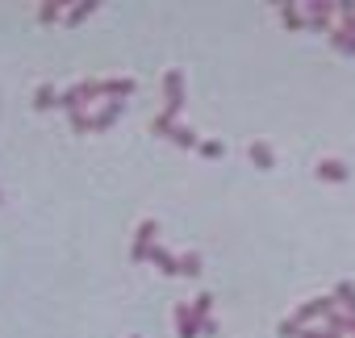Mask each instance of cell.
<instances>
[{"label":"cell","instance_id":"d4e9b609","mask_svg":"<svg viewBox=\"0 0 355 338\" xmlns=\"http://www.w3.org/2000/svg\"><path fill=\"white\" fill-rule=\"evenodd\" d=\"M0 205H5V197H0Z\"/></svg>","mask_w":355,"mask_h":338},{"label":"cell","instance_id":"30bf717a","mask_svg":"<svg viewBox=\"0 0 355 338\" xmlns=\"http://www.w3.org/2000/svg\"><path fill=\"white\" fill-rule=\"evenodd\" d=\"M322 326H330V330H338V334H355V313H347V309H334Z\"/></svg>","mask_w":355,"mask_h":338},{"label":"cell","instance_id":"2e32d148","mask_svg":"<svg viewBox=\"0 0 355 338\" xmlns=\"http://www.w3.org/2000/svg\"><path fill=\"white\" fill-rule=\"evenodd\" d=\"M150 130H155V134H159V138H167V134H171V130H175V117H171V113H159V117H155V121H150Z\"/></svg>","mask_w":355,"mask_h":338},{"label":"cell","instance_id":"7c38bea8","mask_svg":"<svg viewBox=\"0 0 355 338\" xmlns=\"http://www.w3.org/2000/svg\"><path fill=\"white\" fill-rule=\"evenodd\" d=\"M280 21H284V30H301L305 26V5H280Z\"/></svg>","mask_w":355,"mask_h":338},{"label":"cell","instance_id":"9c48e42d","mask_svg":"<svg viewBox=\"0 0 355 338\" xmlns=\"http://www.w3.org/2000/svg\"><path fill=\"white\" fill-rule=\"evenodd\" d=\"M117 117H121V100H105V109L92 117V130H109Z\"/></svg>","mask_w":355,"mask_h":338},{"label":"cell","instance_id":"ffe728a7","mask_svg":"<svg viewBox=\"0 0 355 338\" xmlns=\"http://www.w3.org/2000/svg\"><path fill=\"white\" fill-rule=\"evenodd\" d=\"M88 13H96V5H92V0H88V5H76V9H71V17H67V26H80V21H84Z\"/></svg>","mask_w":355,"mask_h":338},{"label":"cell","instance_id":"cb8c5ba5","mask_svg":"<svg viewBox=\"0 0 355 338\" xmlns=\"http://www.w3.org/2000/svg\"><path fill=\"white\" fill-rule=\"evenodd\" d=\"M201 334H205V338H214V334H218V321H214V317H205V321H201Z\"/></svg>","mask_w":355,"mask_h":338},{"label":"cell","instance_id":"277c9868","mask_svg":"<svg viewBox=\"0 0 355 338\" xmlns=\"http://www.w3.org/2000/svg\"><path fill=\"white\" fill-rule=\"evenodd\" d=\"M318 180H322V184H347V180H351V167H347L343 159H322V163H318Z\"/></svg>","mask_w":355,"mask_h":338},{"label":"cell","instance_id":"5bb4252c","mask_svg":"<svg viewBox=\"0 0 355 338\" xmlns=\"http://www.w3.org/2000/svg\"><path fill=\"white\" fill-rule=\"evenodd\" d=\"M330 42H334V51H343V55H355V38H351V34H343L338 26L330 30Z\"/></svg>","mask_w":355,"mask_h":338},{"label":"cell","instance_id":"6da1fadb","mask_svg":"<svg viewBox=\"0 0 355 338\" xmlns=\"http://www.w3.org/2000/svg\"><path fill=\"white\" fill-rule=\"evenodd\" d=\"M155 234H159V222L155 217H146L142 226H138V234H134V263H150V251H155Z\"/></svg>","mask_w":355,"mask_h":338},{"label":"cell","instance_id":"52a82bcc","mask_svg":"<svg viewBox=\"0 0 355 338\" xmlns=\"http://www.w3.org/2000/svg\"><path fill=\"white\" fill-rule=\"evenodd\" d=\"M150 263H155L163 276H175V272H180V259H175L167 247H159V242H155V251H150Z\"/></svg>","mask_w":355,"mask_h":338},{"label":"cell","instance_id":"8992f818","mask_svg":"<svg viewBox=\"0 0 355 338\" xmlns=\"http://www.w3.org/2000/svg\"><path fill=\"white\" fill-rule=\"evenodd\" d=\"M130 92H134L130 75H121V80H96V96H105V100H125Z\"/></svg>","mask_w":355,"mask_h":338},{"label":"cell","instance_id":"8fae6325","mask_svg":"<svg viewBox=\"0 0 355 338\" xmlns=\"http://www.w3.org/2000/svg\"><path fill=\"white\" fill-rule=\"evenodd\" d=\"M167 138H171L175 146H184V150H201V138H197V130H189V125H175Z\"/></svg>","mask_w":355,"mask_h":338},{"label":"cell","instance_id":"5b68a950","mask_svg":"<svg viewBox=\"0 0 355 338\" xmlns=\"http://www.w3.org/2000/svg\"><path fill=\"white\" fill-rule=\"evenodd\" d=\"M171 313H175V334L180 338H201V321H197L193 305H175Z\"/></svg>","mask_w":355,"mask_h":338},{"label":"cell","instance_id":"3957f363","mask_svg":"<svg viewBox=\"0 0 355 338\" xmlns=\"http://www.w3.org/2000/svg\"><path fill=\"white\" fill-rule=\"evenodd\" d=\"M334 13H338V5H330V0L305 5V26L309 30H334Z\"/></svg>","mask_w":355,"mask_h":338},{"label":"cell","instance_id":"7402d4cb","mask_svg":"<svg viewBox=\"0 0 355 338\" xmlns=\"http://www.w3.org/2000/svg\"><path fill=\"white\" fill-rule=\"evenodd\" d=\"M201 154H205V159H222L226 150H222V142H201Z\"/></svg>","mask_w":355,"mask_h":338},{"label":"cell","instance_id":"e0dca14e","mask_svg":"<svg viewBox=\"0 0 355 338\" xmlns=\"http://www.w3.org/2000/svg\"><path fill=\"white\" fill-rule=\"evenodd\" d=\"M297 338H343V334L330 330V326H322V330L318 326H305V330H297Z\"/></svg>","mask_w":355,"mask_h":338},{"label":"cell","instance_id":"4fadbf2b","mask_svg":"<svg viewBox=\"0 0 355 338\" xmlns=\"http://www.w3.org/2000/svg\"><path fill=\"white\" fill-rule=\"evenodd\" d=\"M334 301H338V309L355 313V284H351V280H338V284H334Z\"/></svg>","mask_w":355,"mask_h":338},{"label":"cell","instance_id":"ac0fdd59","mask_svg":"<svg viewBox=\"0 0 355 338\" xmlns=\"http://www.w3.org/2000/svg\"><path fill=\"white\" fill-rule=\"evenodd\" d=\"M201 267H205L201 255H180V272H184V276H201Z\"/></svg>","mask_w":355,"mask_h":338},{"label":"cell","instance_id":"44dd1931","mask_svg":"<svg viewBox=\"0 0 355 338\" xmlns=\"http://www.w3.org/2000/svg\"><path fill=\"white\" fill-rule=\"evenodd\" d=\"M34 105H38V109H51V105H59V96H55V88H38V96H34Z\"/></svg>","mask_w":355,"mask_h":338},{"label":"cell","instance_id":"d6986e66","mask_svg":"<svg viewBox=\"0 0 355 338\" xmlns=\"http://www.w3.org/2000/svg\"><path fill=\"white\" fill-rule=\"evenodd\" d=\"M209 309H214V296H209V292H201V296L193 301V313H197V321H205V317H209Z\"/></svg>","mask_w":355,"mask_h":338},{"label":"cell","instance_id":"7a4b0ae2","mask_svg":"<svg viewBox=\"0 0 355 338\" xmlns=\"http://www.w3.org/2000/svg\"><path fill=\"white\" fill-rule=\"evenodd\" d=\"M163 96H167V109H163V113L180 117V109H184V75L175 71V67L163 75Z\"/></svg>","mask_w":355,"mask_h":338},{"label":"cell","instance_id":"9a60e30c","mask_svg":"<svg viewBox=\"0 0 355 338\" xmlns=\"http://www.w3.org/2000/svg\"><path fill=\"white\" fill-rule=\"evenodd\" d=\"M338 30L355 38V5H338Z\"/></svg>","mask_w":355,"mask_h":338},{"label":"cell","instance_id":"484cf974","mask_svg":"<svg viewBox=\"0 0 355 338\" xmlns=\"http://www.w3.org/2000/svg\"><path fill=\"white\" fill-rule=\"evenodd\" d=\"M134 338H138V334H134Z\"/></svg>","mask_w":355,"mask_h":338},{"label":"cell","instance_id":"ba28073f","mask_svg":"<svg viewBox=\"0 0 355 338\" xmlns=\"http://www.w3.org/2000/svg\"><path fill=\"white\" fill-rule=\"evenodd\" d=\"M247 154H251V163H255V167H263V172H272V167H276V154H272V146H268V142H251V146H247Z\"/></svg>","mask_w":355,"mask_h":338},{"label":"cell","instance_id":"603a6c76","mask_svg":"<svg viewBox=\"0 0 355 338\" xmlns=\"http://www.w3.org/2000/svg\"><path fill=\"white\" fill-rule=\"evenodd\" d=\"M59 13H63V9H59V5H42V21H55V17H59Z\"/></svg>","mask_w":355,"mask_h":338}]
</instances>
